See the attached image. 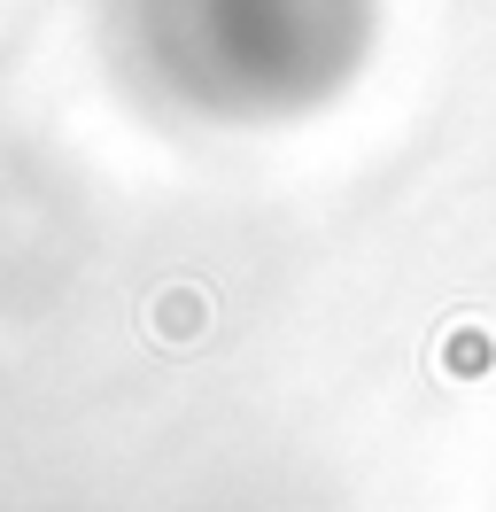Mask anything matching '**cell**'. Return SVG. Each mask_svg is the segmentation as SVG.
Returning a JSON list of instances; mask_svg holds the SVG:
<instances>
[{
    "label": "cell",
    "mask_w": 496,
    "mask_h": 512,
    "mask_svg": "<svg viewBox=\"0 0 496 512\" xmlns=\"http://www.w3.org/2000/svg\"><path fill=\"white\" fill-rule=\"evenodd\" d=\"M155 334H163V342H186V334H194V326H202V295H186V288H171V295H155Z\"/></svg>",
    "instance_id": "obj_1"
}]
</instances>
